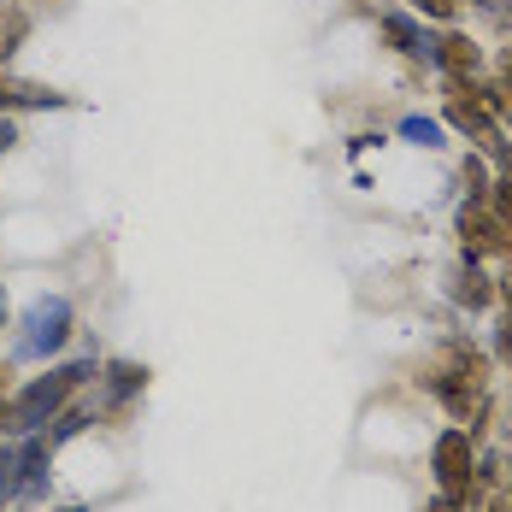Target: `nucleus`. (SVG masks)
I'll list each match as a JSON object with an SVG mask.
<instances>
[{
  "instance_id": "nucleus-1",
  "label": "nucleus",
  "mask_w": 512,
  "mask_h": 512,
  "mask_svg": "<svg viewBox=\"0 0 512 512\" xmlns=\"http://www.w3.org/2000/svg\"><path fill=\"white\" fill-rule=\"evenodd\" d=\"M424 389L448 407V418L460 430L483 436V424H489V354H477L471 342H448L442 365L424 377Z\"/></svg>"
},
{
  "instance_id": "nucleus-27",
  "label": "nucleus",
  "mask_w": 512,
  "mask_h": 512,
  "mask_svg": "<svg viewBox=\"0 0 512 512\" xmlns=\"http://www.w3.org/2000/svg\"><path fill=\"white\" fill-rule=\"evenodd\" d=\"M0 83H6V77H0Z\"/></svg>"
},
{
  "instance_id": "nucleus-19",
  "label": "nucleus",
  "mask_w": 512,
  "mask_h": 512,
  "mask_svg": "<svg viewBox=\"0 0 512 512\" xmlns=\"http://www.w3.org/2000/svg\"><path fill=\"white\" fill-rule=\"evenodd\" d=\"M495 354H501V359H512V312L501 318V324H495Z\"/></svg>"
},
{
  "instance_id": "nucleus-22",
  "label": "nucleus",
  "mask_w": 512,
  "mask_h": 512,
  "mask_svg": "<svg viewBox=\"0 0 512 512\" xmlns=\"http://www.w3.org/2000/svg\"><path fill=\"white\" fill-rule=\"evenodd\" d=\"M489 512H512V489H501V495L489 501Z\"/></svg>"
},
{
  "instance_id": "nucleus-25",
  "label": "nucleus",
  "mask_w": 512,
  "mask_h": 512,
  "mask_svg": "<svg viewBox=\"0 0 512 512\" xmlns=\"http://www.w3.org/2000/svg\"><path fill=\"white\" fill-rule=\"evenodd\" d=\"M6 377H12V371H6V365H0V412H6Z\"/></svg>"
},
{
  "instance_id": "nucleus-18",
  "label": "nucleus",
  "mask_w": 512,
  "mask_h": 512,
  "mask_svg": "<svg viewBox=\"0 0 512 512\" xmlns=\"http://www.w3.org/2000/svg\"><path fill=\"white\" fill-rule=\"evenodd\" d=\"M483 206H489L495 218H507V224H512V177H495V183H489V195H483Z\"/></svg>"
},
{
  "instance_id": "nucleus-8",
  "label": "nucleus",
  "mask_w": 512,
  "mask_h": 512,
  "mask_svg": "<svg viewBox=\"0 0 512 512\" xmlns=\"http://www.w3.org/2000/svg\"><path fill=\"white\" fill-rule=\"evenodd\" d=\"M377 30H383V42H389L395 53H407V59H424V65H430V30H424L418 18H407V12H383Z\"/></svg>"
},
{
  "instance_id": "nucleus-16",
  "label": "nucleus",
  "mask_w": 512,
  "mask_h": 512,
  "mask_svg": "<svg viewBox=\"0 0 512 512\" xmlns=\"http://www.w3.org/2000/svg\"><path fill=\"white\" fill-rule=\"evenodd\" d=\"M18 501V448L6 442L0 448V507H12Z\"/></svg>"
},
{
  "instance_id": "nucleus-10",
  "label": "nucleus",
  "mask_w": 512,
  "mask_h": 512,
  "mask_svg": "<svg viewBox=\"0 0 512 512\" xmlns=\"http://www.w3.org/2000/svg\"><path fill=\"white\" fill-rule=\"evenodd\" d=\"M148 389V365H136V359H112L106 365V407L118 412L130 395H142Z\"/></svg>"
},
{
  "instance_id": "nucleus-6",
  "label": "nucleus",
  "mask_w": 512,
  "mask_h": 512,
  "mask_svg": "<svg viewBox=\"0 0 512 512\" xmlns=\"http://www.w3.org/2000/svg\"><path fill=\"white\" fill-rule=\"evenodd\" d=\"M442 118H448V130H460L465 142H477V148H489V154L507 142V136H501V118H495V112H483V106L471 101V89H448Z\"/></svg>"
},
{
  "instance_id": "nucleus-21",
  "label": "nucleus",
  "mask_w": 512,
  "mask_h": 512,
  "mask_svg": "<svg viewBox=\"0 0 512 512\" xmlns=\"http://www.w3.org/2000/svg\"><path fill=\"white\" fill-rule=\"evenodd\" d=\"M495 301H507V312H512V271L501 277V283H495Z\"/></svg>"
},
{
  "instance_id": "nucleus-4",
  "label": "nucleus",
  "mask_w": 512,
  "mask_h": 512,
  "mask_svg": "<svg viewBox=\"0 0 512 512\" xmlns=\"http://www.w3.org/2000/svg\"><path fill=\"white\" fill-rule=\"evenodd\" d=\"M71 330H77V312L65 295H42L36 307L24 312V336H18V359H48L59 354L65 342H71Z\"/></svg>"
},
{
  "instance_id": "nucleus-20",
  "label": "nucleus",
  "mask_w": 512,
  "mask_h": 512,
  "mask_svg": "<svg viewBox=\"0 0 512 512\" xmlns=\"http://www.w3.org/2000/svg\"><path fill=\"white\" fill-rule=\"evenodd\" d=\"M12 142H18V124H12V118H0V154H12Z\"/></svg>"
},
{
  "instance_id": "nucleus-11",
  "label": "nucleus",
  "mask_w": 512,
  "mask_h": 512,
  "mask_svg": "<svg viewBox=\"0 0 512 512\" xmlns=\"http://www.w3.org/2000/svg\"><path fill=\"white\" fill-rule=\"evenodd\" d=\"M0 106H71L59 89H42V83H0Z\"/></svg>"
},
{
  "instance_id": "nucleus-17",
  "label": "nucleus",
  "mask_w": 512,
  "mask_h": 512,
  "mask_svg": "<svg viewBox=\"0 0 512 512\" xmlns=\"http://www.w3.org/2000/svg\"><path fill=\"white\" fill-rule=\"evenodd\" d=\"M412 12H418V18H436V24H454V18H460V6L465 0H407Z\"/></svg>"
},
{
  "instance_id": "nucleus-2",
  "label": "nucleus",
  "mask_w": 512,
  "mask_h": 512,
  "mask_svg": "<svg viewBox=\"0 0 512 512\" xmlns=\"http://www.w3.org/2000/svg\"><path fill=\"white\" fill-rule=\"evenodd\" d=\"M89 377H101V365H95V354L83 359H65V365H53L48 377H36L18 401H6V412H0V430L6 436H36L42 424H53L59 412L71 407V395L89 383Z\"/></svg>"
},
{
  "instance_id": "nucleus-5",
  "label": "nucleus",
  "mask_w": 512,
  "mask_h": 512,
  "mask_svg": "<svg viewBox=\"0 0 512 512\" xmlns=\"http://www.w3.org/2000/svg\"><path fill=\"white\" fill-rule=\"evenodd\" d=\"M460 254L465 259H501L512 254V224L507 218H495L483 201H465L460 206Z\"/></svg>"
},
{
  "instance_id": "nucleus-23",
  "label": "nucleus",
  "mask_w": 512,
  "mask_h": 512,
  "mask_svg": "<svg viewBox=\"0 0 512 512\" xmlns=\"http://www.w3.org/2000/svg\"><path fill=\"white\" fill-rule=\"evenodd\" d=\"M6 312H12V301H6V283H0V330H6Z\"/></svg>"
},
{
  "instance_id": "nucleus-9",
  "label": "nucleus",
  "mask_w": 512,
  "mask_h": 512,
  "mask_svg": "<svg viewBox=\"0 0 512 512\" xmlns=\"http://www.w3.org/2000/svg\"><path fill=\"white\" fill-rule=\"evenodd\" d=\"M454 301L471 307V312L495 307V277H483V265H477V259H465V254H460V271H454Z\"/></svg>"
},
{
  "instance_id": "nucleus-24",
  "label": "nucleus",
  "mask_w": 512,
  "mask_h": 512,
  "mask_svg": "<svg viewBox=\"0 0 512 512\" xmlns=\"http://www.w3.org/2000/svg\"><path fill=\"white\" fill-rule=\"evenodd\" d=\"M424 512H454V507H448V501H442V495H436V501H424Z\"/></svg>"
},
{
  "instance_id": "nucleus-12",
  "label": "nucleus",
  "mask_w": 512,
  "mask_h": 512,
  "mask_svg": "<svg viewBox=\"0 0 512 512\" xmlns=\"http://www.w3.org/2000/svg\"><path fill=\"white\" fill-rule=\"evenodd\" d=\"M24 36H30V18H24L18 6H6V12H0V65L18 53V42H24Z\"/></svg>"
},
{
  "instance_id": "nucleus-14",
  "label": "nucleus",
  "mask_w": 512,
  "mask_h": 512,
  "mask_svg": "<svg viewBox=\"0 0 512 512\" xmlns=\"http://www.w3.org/2000/svg\"><path fill=\"white\" fill-rule=\"evenodd\" d=\"M401 136H407V142H418V148H442V124H436V118H418V112H412V118H401Z\"/></svg>"
},
{
  "instance_id": "nucleus-13",
  "label": "nucleus",
  "mask_w": 512,
  "mask_h": 512,
  "mask_svg": "<svg viewBox=\"0 0 512 512\" xmlns=\"http://www.w3.org/2000/svg\"><path fill=\"white\" fill-rule=\"evenodd\" d=\"M460 189H465V201H483L489 195V165H483V154L460 159Z\"/></svg>"
},
{
  "instance_id": "nucleus-26",
  "label": "nucleus",
  "mask_w": 512,
  "mask_h": 512,
  "mask_svg": "<svg viewBox=\"0 0 512 512\" xmlns=\"http://www.w3.org/2000/svg\"><path fill=\"white\" fill-rule=\"evenodd\" d=\"M59 512H83V507H59Z\"/></svg>"
},
{
  "instance_id": "nucleus-3",
  "label": "nucleus",
  "mask_w": 512,
  "mask_h": 512,
  "mask_svg": "<svg viewBox=\"0 0 512 512\" xmlns=\"http://www.w3.org/2000/svg\"><path fill=\"white\" fill-rule=\"evenodd\" d=\"M471 430L448 424L436 442H430V471H436V495L448 501L454 512L477 507V454H471Z\"/></svg>"
},
{
  "instance_id": "nucleus-7",
  "label": "nucleus",
  "mask_w": 512,
  "mask_h": 512,
  "mask_svg": "<svg viewBox=\"0 0 512 512\" xmlns=\"http://www.w3.org/2000/svg\"><path fill=\"white\" fill-rule=\"evenodd\" d=\"M430 65L442 77H483V48L460 30H442V36H430Z\"/></svg>"
},
{
  "instance_id": "nucleus-15",
  "label": "nucleus",
  "mask_w": 512,
  "mask_h": 512,
  "mask_svg": "<svg viewBox=\"0 0 512 512\" xmlns=\"http://www.w3.org/2000/svg\"><path fill=\"white\" fill-rule=\"evenodd\" d=\"M83 430H89V407H65L59 412V418H53V448H59V442H71V436H83Z\"/></svg>"
}]
</instances>
